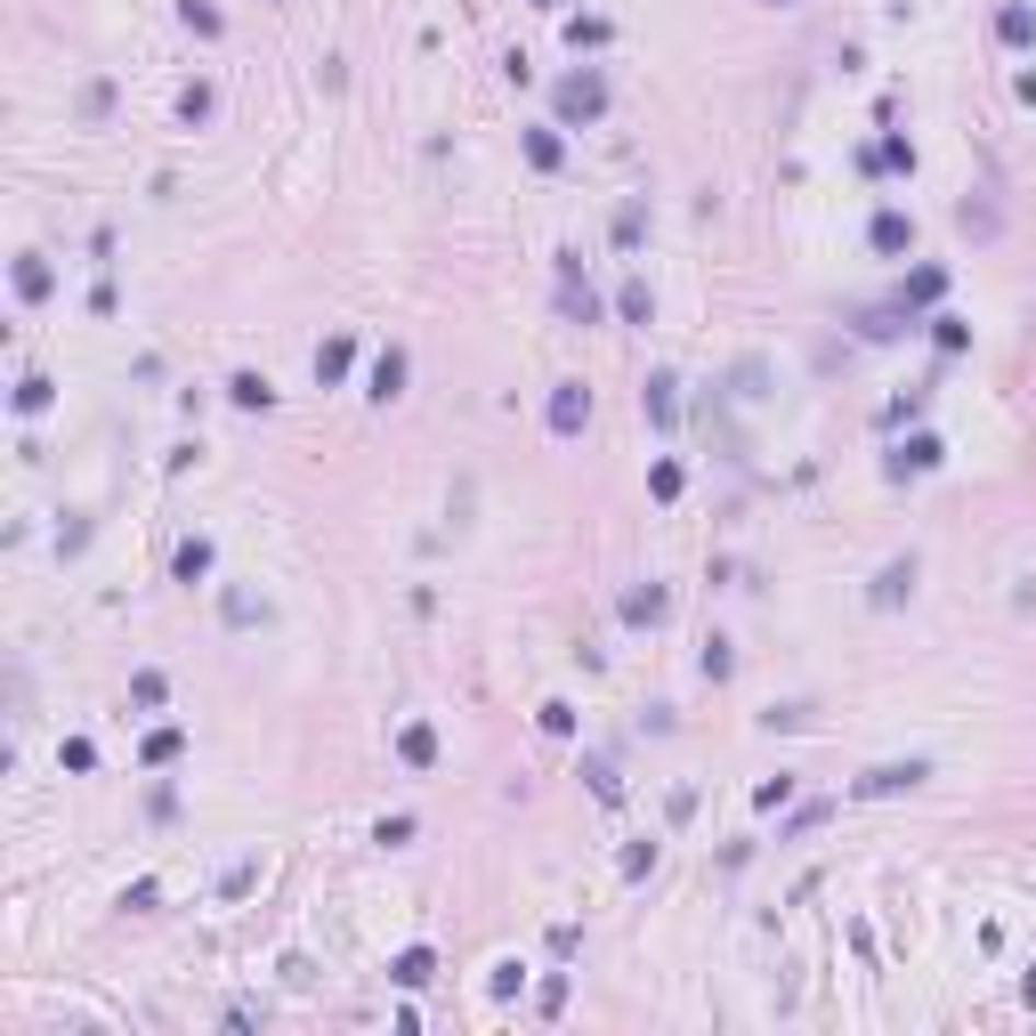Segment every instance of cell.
Returning <instances> with one entry per match:
<instances>
[{
  "label": "cell",
  "instance_id": "cell-1",
  "mask_svg": "<svg viewBox=\"0 0 1036 1036\" xmlns=\"http://www.w3.org/2000/svg\"><path fill=\"white\" fill-rule=\"evenodd\" d=\"M599 114H608V81H599L591 66L559 81V122H567V130H575V122H599Z\"/></svg>",
  "mask_w": 1036,
  "mask_h": 1036
},
{
  "label": "cell",
  "instance_id": "cell-2",
  "mask_svg": "<svg viewBox=\"0 0 1036 1036\" xmlns=\"http://www.w3.org/2000/svg\"><path fill=\"white\" fill-rule=\"evenodd\" d=\"M543 422H551V438H575V429L591 422V389H584V381H559L551 405H543Z\"/></svg>",
  "mask_w": 1036,
  "mask_h": 1036
},
{
  "label": "cell",
  "instance_id": "cell-3",
  "mask_svg": "<svg viewBox=\"0 0 1036 1036\" xmlns=\"http://www.w3.org/2000/svg\"><path fill=\"white\" fill-rule=\"evenodd\" d=\"M672 389H680L672 372H648V389H640V405H648V422H656V429H672V422H680V398H672Z\"/></svg>",
  "mask_w": 1036,
  "mask_h": 1036
},
{
  "label": "cell",
  "instance_id": "cell-4",
  "mask_svg": "<svg viewBox=\"0 0 1036 1036\" xmlns=\"http://www.w3.org/2000/svg\"><path fill=\"white\" fill-rule=\"evenodd\" d=\"M923 778H931L923 761H883V770L859 778V794H899V785H923Z\"/></svg>",
  "mask_w": 1036,
  "mask_h": 1036
},
{
  "label": "cell",
  "instance_id": "cell-5",
  "mask_svg": "<svg viewBox=\"0 0 1036 1036\" xmlns=\"http://www.w3.org/2000/svg\"><path fill=\"white\" fill-rule=\"evenodd\" d=\"M997 41H1004V49H1036V9H1028V0L997 9Z\"/></svg>",
  "mask_w": 1036,
  "mask_h": 1036
},
{
  "label": "cell",
  "instance_id": "cell-6",
  "mask_svg": "<svg viewBox=\"0 0 1036 1036\" xmlns=\"http://www.w3.org/2000/svg\"><path fill=\"white\" fill-rule=\"evenodd\" d=\"M398 389H405V348H381V357H372V389H365V398L389 405Z\"/></svg>",
  "mask_w": 1036,
  "mask_h": 1036
},
{
  "label": "cell",
  "instance_id": "cell-7",
  "mask_svg": "<svg viewBox=\"0 0 1036 1036\" xmlns=\"http://www.w3.org/2000/svg\"><path fill=\"white\" fill-rule=\"evenodd\" d=\"M907 591H916V559H890V567L875 575V608H899Z\"/></svg>",
  "mask_w": 1036,
  "mask_h": 1036
},
{
  "label": "cell",
  "instance_id": "cell-8",
  "mask_svg": "<svg viewBox=\"0 0 1036 1036\" xmlns=\"http://www.w3.org/2000/svg\"><path fill=\"white\" fill-rule=\"evenodd\" d=\"M866 235H875V252H907V243H916V219H907V211H875Z\"/></svg>",
  "mask_w": 1036,
  "mask_h": 1036
},
{
  "label": "cell",
  "instance_id": "cell-9",
  "mask_svg": "<svg viewBox=\"0 0 1036 1036\" xmlns=\"http://www.w3.org/2000/svg\"><path fill=\"white\" fill-rule=\"evenodd\" d=\"M398 753H405V770H429V761H438V729H429V721H413V729L398 737Z\"/></svg>",
  "mask_w": 1036,
  "mask_h": 1036
},
{
  "label": "cell",
  "instance_id": "cell-10",
  "mask_svg": "<svg viewBox=\"0 0 1036 1036\" xmlns=\"http://www.w3.org/2000/svg\"><path fill=\"white\" fill-rule=\"evenodd\" d=\"M227 398H235L243 413H267V405H276V389H267V372H235V381H227Z\"/></svg>",
  "mask_w": 1036,
  "mask_h": 1036
},
{
  "label": "cell",
  "instance_id": "cell-11",
  "mask_svg": "<svg viewBox=\"0 0 1036 1036\" xmlns=\"http://www.w3.org/2000/svg\"><path fill=\"white\" fill-rule=\"evenodd\" d=\"M559 316H567V324H599V300H591V284H559Z\"/></svg>",
  "mask_w": 1036,
  "mask_h": 1036
},
{
  "label": "cell",
  "instance_id": "cell-12",
  "mask_svg": "<svg viewBox=\"0 0 1036 1036\" xmlns=\"http://www.w3.org/2000/svg\"><path fill=\"white\" fill-rule=\"evenodd\" d=\"M429 971H438V956H429V947H405V956L389 964V980H398V988H422Z\"/></svg>",
  "mask_w": 1036,
  "mask_h": 1036
},
{
  "label": "cell",
  "instance_id": "cell-13",
  "mask_svg": "<svg viewBox=\"0 0 1036 1036\" xmlns=\"http://www.w3.org/2000/svg\"><path fill=\"white\" fill-rule=\"evenodd\" d=\"M348 357H357V341H348V333H341V341H324V348H316V381H341Z\"/></svg>",
  "mask_w": 1036,
  "mask_h": 1036
},
{
  "label": "cell",
  "instance_id": "cell-14",
  "mask_svg": "<svg viewBox=\"0 0 1036 1036\" xmlns=\"http://www.w3.org/2000/svg\"><path fill=\"white\" fill-rule=\"evenodd\" d=\"M665 608H672V599H665V591H656V584H648V591H632V599H624V615H632V624H665Z\"/></svg>",
  "mask_w": 1036,
  "mask_h": 1036
},
{
  "label": "cell",
  "instance_id": "cell-15",
  "mask_svg": "<svg viewBox=\"0 0 1036 1036\" xmlns=\"http://www.w3.org/2000/svg\"><path fill=\"white\" fill-rule=\"evenodd\" d=\"M527 162H534V171H559V162H567V147H559L551 130H527Z\"/></svg>",
  "mask_w": 1036,
  "mask_h": 1036
},
{
  "label": "cell",
  "instance_id": "cell-16",
  "mask_svg": "<svg viewBox=\"0 0 1036 1036\" xmlns=\"http://www.w3.org/2000/svg\"><path fill=\"white\" fill-rule=\"evenodd\" d=\"M195 575H211V543H203V534L179 543V584H195Z\"/></svg>",
  "mask_w": 1036,
  "mask_h": 1036
},
{
  "label": "cell",
  "instance_id": "cell-17",
  "mask_svg": "<svg viewBox=\"0 0 1036 1036\" xmlns=\"http://www.w3.org/2000/svg\"><path fill=\"white\" fill-rule=\"evenodd\" d=\"M940 292H947V276H940V267H916V276H907V300H916V308H931Z\"/></svg>",
  "mask_w": 1036,
  "mask_h": 1036
},
{
  "label": "cell",
  "instance_id": "cell-18",
  "mask_svg": "<svg viewBox=\"0 0 1036 1036\" xmlns=\"http://www.w3.org/2000/svg\"><path fill=\"white\" fill-rule=\"evenodd\" d=\"M615 308H624L632 324H648V316H656V300H648V284H640V276L624 284V292H615Z\"/></svg>",
  "mask_w": 1036,
  "mask_h": 1036
},
{
  "label": "cell",
  "instance_id": "cell-19",
  "mask_svg": "<svg viewBox=\"0 0 1036 1036\" xmlns=\"http://www.w3.org/2000/svg\"><path fill=\"white\" fill-rule=\"evenodd\" d=\"M737 398H770V365H761V357L737 365Z\"/></svg>",
  "mask_w": 1036,
  "mask_h": 1036
},
{
  "label": "cell",
  "instance_id": "cell-20",
  "mask_svg": "<svg viewBox=\"0 0 1036 1036\" xmlns=\"http://www.w3.org/2000/svg\"><path fill=\"white\" fill-rule=\"evenodd\" d=\"M16 292H25V300H49V267H41V260H16Z\"/></svg>",
  "mask_w": 1036,
  "mask_h": 1036
},
{
  "label": "cell",
  "instance_id": "cell-21",
  "mask_svg": "<svg viewBox=\"0 0 1036 1036\" xmlns=\"http://www.w3.org/2000/svg\"><path fill=\"white\" fill-rule=\"evenodd\" d=\"M179 745H186L179 729H154V737H147V770H162V761H179Z\"/></svg>",
  "mask_w": 1036,
  "mask_h": 1036
},
{
  "label": "cell",
  "instance_id": "cell-22",
  "mask_svg": "<svg viewBox=\"0 0 1036 1036\" xmlns=\"http://www.w3.org/2000/svg\"><path fill=\"white\" fill-rule=\"evenodd\" d=\"M567 41H575V49H599V41H608V16H575Z\"/></svg>",
  "mask_w": 1036,
  "mask_h": 1036
},
{
  "label": "cell",
  "instance_id": "cell-23",
  "mask_svg": "<svg viewBox=\"0 0 1036 1036\" xmlns=\"http://www.w3.org/2000/svg\"><path fill=\"white\" fill-rule=\"evenodd\" d=\"M49 405V381H41V372H25V381H16V413H41Z\"/></svg>",
  "mask_w": 1036,
  "mask_h": 1036
},
{
  "label": "cell",
  "instance_id": "cell-24",
  "mask_svg": "<svg viewBox=\"0 0 1036 1036\" xmlns=\"http://www.w3.org/2000/svg\"><path fill=\"white\" fill-rule=\"evenodd\" d=\"M106 106H114V81H81V114L97 122V114H106Z\"/></svg>",
  "mask_w": 1036,
  "mask_h": 1036
},
{
  "label": "cell",
  "instance_id": "cell-25",
  "mask_svg": "<svg viewBox=\"0 0 1036 1036\" xmlns=\"http://www.w3.org/2000/svg\"><path fill=\"white\" fill-rule=\"evenodd\" d=\"M130 697H138V704H162V697H171V680H162V672H138Z\"/></svg>",
  "mask_w": 1036,
  "mask_h": 1036
},
{
  "label": "cell",
  "instance_id": "cell-26",
  "mask_svg": "<svg viewBox=\"0 0 1036 1036\" xmlns=\"http://www.w3.org/2000/svg\"><path fill=\"white\" fill-rule=\"evenodd\" d=\"M252 615H267L252 591H227V624H252Z\"/></svg>",
  "mask_w": 1036,
  "mask_h": 1036
},
{
  "label": "cell",
  "instance_id": "cell-27",
  "mask_svg": "<svg viewBox=\"0 0 1036 1036\" xmlns=\"http://www.w3.org/2000/svg\"><path fill=\"white\" fill-rule=\"evenodd\" d=\"M584 778H591V794H599V802H615V770H608V761H584Z\"/></svg>",
  "mask_w": 1036,
  "mask_h": 1036
},
{
  "label": "cell",
  "instance_id": "cell-28",
  "mask_svg": "<svg viewBox=\"0 0 1036 1036\" xmlns=\"http://www.w3.org/2000/svg\"><path fill=\"white\" fill-rule=\"evenodd\" d=\"M534 9H559V0H534Z\"/></svg>",
  "mask_w": 1036,
  "mask_h": 1036
},
{
  "label": "cell",
  "instance_id": "cell-29",
  "mask_svg": "<svg viewBox=\"0 0 1036 1036\" xmlns=\"http://www.w3.org/2000/svg\"><path fill=\"white\" fill-rule=\"evenodd\" d=\"M778 9H794V0H778Z\"/></svg>",
  "mask_w": 1036,
  "mask_h": 1036
}]
</instances>
